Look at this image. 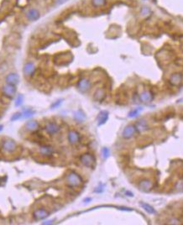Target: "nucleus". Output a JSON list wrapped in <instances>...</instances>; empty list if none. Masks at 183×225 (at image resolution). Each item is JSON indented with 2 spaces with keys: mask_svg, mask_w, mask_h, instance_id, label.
<instances>
[{
  "mask_svg": "<svg viewBox=\"0 0 183 225\" xmlns=\"http://www.w3.org/2000/svg\"><path fill=\"white\" fill-rule=\"evenodd\" d=\"M24 73L26 76H31L35 71V64H33L32 62H28L26 63L24 66Z\"/></svg>",
  "mask_w": 183,
  "mask_h": 225,
  "instance_id": "15",
  "label": "nucleus"
},
{
  "mask_svg": "<svg viewBox=\"0 0 183 225\" xmlns=\"http://www.w3.org/2000/svg\"><path fill=\"white\" fill-rule=\"evenodd\" d=\"M79 139H80V136H79V134L77 131L71 130L68 133V141L72 144L77 143L79 141Z\"/></svg>",
  "mask_w": 183,
  "mask_h": 225,
  "instance_id": "17",
  "label": "nucleus"
},
{
  "mask_svg": "<svg viewBox=\"0 0 183 225\" xmlns=\"http://www.w3.org/2000/svg\"><path fill=\"white\" fill-rule=\"evenodd\" d=\"M105 98V92L103 89H98L96 91L94 94V99L96 101L101 102Z\"/></svg>",
  "mask_w": 183,
  "mask_h": 225,
  "instance_id": "21",
  "label": "nucleus"
},
{
  "mask_svg": "<svg viewBox=\"0 0 183 225\" xmlns=\"http://www.w3.org/2000/svg\"><path fill=\"white\" fill-rule=\"evenodd\" d=\"M140 98L141 101L144 102V103H149V102H151L153 100L154 95L151 91H147L146 90V91H144L141 92Z\"/></svg>",
  "mask_w": 183,
  "mask_h": 225,
  "instance_id": "13",
  "label": "nucleus"
},
{
  "mask_svg": "<svg viewBox=\"0 0 183 225\" xmlns=\"http://www.w3.org/2000/svg\"><path fill=\"white\" fill-rule=\"evenodd\" d=\"M134 126H135L136 131L140 132V133H142V132H144V131L149 129V125H148L147 121L145 119H141V120L138 121Z\"/></svg>",
  "mask_w": 183,
  "mask_h": 225,
  "instance_id": "8",
  "label": "nucleus"
},
{
  "mask_svg": "<svg viewBox=\"0 0 183 225\" xmlns=\"http://www.w3.org/2000/svg\"><path fill=\"white\" fill-rule=\"evenodd\" d=\"M23 117L22 115V113H15L14 114H13V116L11 117V121H16L18 119H20V118Z\"/></svg>",
  "mask_w": 183,
  "mask_h": 225,
  "instance_id": "30",
  "label": "nucleus"
},
{
  "mask_svg": "<svg viewBox=\"0 0 183 225\" xmlns=\"http://www.w3.org/2000/svg\"><path fill=\"white\" fill-rule=\"evenodd\" d=\"M73 117L75 118V120L79 122V123H82V122H84L86 120V114L82 110L76 111L73 114Z\"/></svg>",
  "mask_w": 183,
  "mask_h": 225,
  "instance_id": "19",
  "label": "nucleus"
},
{
  "mask_svg": "<svg viewBox=\"0 0 183 225\" xmlns=\"http://www.w3.org/2000/svg\"><path fill=\"white\" fill-rule=\"evenodd\" d=\"M65 1H66V0H57L56 3H57V4H62V3H65Z\"/></svg>",
  "mask_w": 183,
  "mask_h": 225,
  "instance_id": "33",
  "label": "nucleus"
},
{
  "mask_svg": "<svg viewBox=\"0 0 183 225\" xmlns=\"http://www.w3.org/2000/svg\"><path fill=\"white\" fill-rule=\"evenodd\" d=\"M91 200H92V198H86L85 200H84V202H90V201H91Z\"/></svg>",
  "mask_w": 183,
  "mask_h": 225,
  "instance_id": "35",
  "label": "nucleus"
},
{
  "mask_svg": "<svg viewBox=\"0 0 183 225\" xmlns=\"http://www.w3.org/2000/svg\"><path fill=\"white\" fill-rule=\"evenodd\" d=\"M26 16L30 20L35 21L39 18V12L35 9H31L27 12Z\"/></svg>",
  "mask_w": 183,
  "mask_h": 225,
  "instance_id": "16",
  "label": "nucleus"
},
{
  "mask_svg": "<svg viewBox=\"0 0 183 225\" xmlns=\"http://www.w3.org/2000/svg\"><path fill=\"white\" fill-rule=\"evenodd\" d=\"M142 108H138L136 109H134L133 111H131L129 114V118H134V117H137L139 114L140 113V111H142Z\"/></svg>",
  "mask_w": 183,
  "mask_h": 225,
  "instance_id": "25",
  "label": "nucleus"
},
{
  "mask_svg": "<svg viewBox=\"0 0 183 225\" xmlns=\"http://www.w3.org/2000/svg\"><path fill=\"white\" fill-rule=\"evenodd\" d=\"M62 100L61 99V100H57V101L56 102V103H54L52 105H51V108H58L59 107L60 105L62 104Z\"/></svg>",
  "mask_w": 183,
  "mask_h": 225,
  "instance_id": "31",
  "label": "nucleus"
},
{
  "mask_svg": "<svg viewBox=\"0 0 183 225\" xmlns=\"http://www.w3.org/2000/svg\"><path fill=\"white\" fill-rule=\"evenodd\" d=\"M48 215H49L48 212L44 208L37 209V210H35L34 212V214H33L34 219H35V220H42V219L47 218Z\"/></svg>",
  "mask_w": 183,
  "mask_h": 225,
  "instance_id": "7",
  "label": "nucleus"
},
{
  "mask_svg": "<svg viewBox=\"0 0 183 225\" xmlns=\"http://www.w3.org/2000/svg\"><path fill=\"white\" fill-rule=\"evenodd\" d=\"M150 13H151V10L149 9L148 8H146V7H144L142 9H141V15L143 17H145V16H148L149 14H150Z\"/></svg>",
  "mask_w": 183,
  "mask_h": 225,
  "instance_id": "29",
  "label": "nucleus"
},
{
  "mask_svg": "<svg viewBox=\"0 0 183 225\" xmlns=\"http://www.w3.org/2000/svg\"><path fill=\"white\" fill-rule=\"evenodd\" d=\"M65 182H66V185L70 187H77L82 184V179L77 173L72 171L66 176Z\"/></svg>",
  "mask_w": 183,
  "mask_h": 225,
  "instance_id": "1",
  "label": "nucleus"
},
{
  "mask_svg": "<svg viewBox=\"0 0 183 225\" xmlns=\"http://www.w3.org/2000/svg\"><path fill=\"white\" fill-rule=\"evenodd\" d=\"M108 119V111H102L99 113L98 116V125L101 126L103 124H104Z\"/></svg>",
  "mask_w": 183,
  "mask_h": 225,
  "instance_id": "14",
  "label": "nucleus"
},
{
  "mask_svg": "<svg viewBox=\"0 0 183 225\" xmlns=\"http://www.w3.org/2000/svg\"><path fill=\"white\" fill-rule=\"evenodd\" d=\"M23 102H24V96L23 95H18V97H17L16 100H15V106L16 107H20L21 105L23 104Z\"/></svg>",
  "mask_w": 183,
  "mask_h": 225,
  "instance_id": "27",
  "label": "nucleus"
},
{
  "mask_svg": "<svg viewBox=\"0 0 183 225\" xmlns=\"http://www.w3.org/2000/svg\"><path fill=\"white\" fill-rule=\"evenodd\" d=\"M92 3L95 7H102L105 5L106 0H92Z\"/></svg>",
  "mask_w": 183,
  "mask_h": 225,
  "instance_id": "24",
  "label": "nucleus"
},
{
  "mask_svg": "<svg viewBox=\"0 0 183 225\" xmlns=\"http://www.w3.org/2000/svg\"><path fill=\"white\" fill-rule=\"evenodd\" d=\"M77 87H78V89L80 91L82 92H85L88 91L89 88H90L91 83H90V82H89L88 79L82 78L79 81Z\"/></svg>",
  "mask_w": 183,
  "mask_h": 225,
  "instance_id": "10",
  "label": "nucleus"
},
{
  "mask_svg": "<svg viewBox=\"0 0 183 225\" xmlns=\"http://www.w3.org/2000/svg\"><path fill=\"white\" fill-rule=\"evenodd\" d=\"M140 206L142 207V208L145 210L148 213H150V214H155V210L154 208L152 206H151L150 204H147V203H144V202H140Z\"/></svg>",
  "mask_w": 183,
  "mask_h": 225,
  "instance_id": "22",
  "label": "nucleus"
},
{
  "mask_svg": "<svg viewBox=\"0 0 183 225\" xmlns=\"http://www.w3.org/2000/svg\"><path fill=\"white\" fill-rule=\"evenodd\" d=\"M126 194H127V196L133 197V193H129V192H127V193H126Z\"/></svg>",
  "mask_w": 183,
  "mask_h": 225,
  "instance_id": "34",
  "label": "nucleus"
},
{
  "mask_svg": "<svg viewBox=\"0 0 183 225\" xmlns=\"http://www.w3.org/2000/svg\"><path fill=\"white\" fill-rule=\"evenodd\" d=\"M3 125H0V132H1V131L3 130Z\"/></svg>",
  "mask_w": 183,
  "mask_h": 225,
  "instance_id": "36",
  "label": "nucleus"
},
{
  "mask_svg": "<svg viewBox=\"0 0 183 225\" xmlns=\"http://www.w3.org/2000/svg\"><path fill=\"white\" fill-rule=\"evenodd\" d=\"M25 128H26L27 130L29 131H35L38 129V128H39V124H38V122L35 120H30L27 122L26 124H25Z\"/></svg>",
  "mask_w": 183,
  "mask_h": 225,
  "instance_id": "18",
  "label": "nucleus"
},
{
  "mask_svg": "<svg viewBox=\"0 0 183 225\" xmlns=\"http://www.w3.org/2000/svg\"><path fill=\"white\" fill-rule=\"evenodd\" d=\"M51 223H53V220H48V221L42 223V224H51Z\"/></svg>",
  "mask_w": 183,
  "mask_h": 225,
  "instance_id": "32",
  "label": "nucleus"
},
{
  "mask_svg": "<svg viewBox=\"0 0 183 225\" xmlns=\"http://www.w3.org/2000/svg\"><path fill=\"white\" fill-rule=\"evenodd\" d=\"M102 156L103 157V159H108L109 156H110V150L107 147H104V148H103V150H102Z\"/></svg>",
  "mask_w": 183,
  "mask_h": 225,
  "instance_id": "26",
  "label": "nucleus"
},
{
  "mask_svg": "<svg viewBox=\"0 0 183 225\" xmlns=\"http://www.w3.org/2000/svg\"><path fill=\"white\" fill-rule=\"evenodd\" d=\"M80 160H81V162H82V165L85 166L86 167L92 168L94 166L95 158L91 154H84V155H82L81 158H80Z\"/></svg>",
  "mask_w": 183,
  "mask_h": 225,
  "instance_id": "2",
  "label": "nucleus"
},
{
  "mask_svg": "<svg viewBox=\"0 0 183 225\" xmlns=\"http://www.w3.org/2000/svg\"><path fill=\"white\" fill-rule=\"evenodd\" d=\"M2 148L4 152H7V153H13L15 151L17 148L16 143L13 141H11V140H7V141H4L3 143V145H2Z\"/></svg>",
  "mask_w": 183,
  "mask_h": 225,
  "instance_id": "3",
  "label": "nucleus"
},
{
  "mask_svg": "<svg viewBox=\"0 0 183 225\" xmlns=\"http://www.w3.org/2000/svg\"><path fill=\"white\" fill-rule=\"evenodd\" d=\"M60 126L58 124H55V123H49L46 124V131L50 134H55L58 133L60 130Z\"/></svg>",
  "mask_w": 183,
  "mask_h": 225,
  "instance_id": "12",
  "label": "nucleus"
},
{
  "mask_svg": "<svg viewBox=\"0 0 183 225\" xmlns=\"http://www.w3.org/2000/svg\"><path fill=\"white\" fill-rule=\"evenodd\" d=\"M136 132V129H135V126L134 125H128L126 127L124 128V129L123 130V133H122V136L124 139L126 140H129L134 135Z\"/></svg>",
  "mask_w": 183,
  "mask_h": 225,
  "instance_id": "4",
  "label": "nucleus"
},
{
  "mask_svg": "<svg viewBox=\"0 0 183 225\" xmlns=\"http://www.w3.org/2000/svg\"><path fill=\"white\" fill-rule=\"evenodd\" d=\"M35 114V111H33L31 108H26V109H24L22 113V115H23L24 118H30L32 117L33 115Z\"/></svg>",
  "mask_w": 183,
  "mask_h": 225,
  "instance_id": "23",
  "label": "nucleus"
},
{
  "mask_svg": "<svg viewBox=\"0 0 183 225\" xmlns=\"http://www.w3.org/2000/svg\"><path fill=\"white\" fill-rule=\"evenodd\" d=\"M5 80H6V82L8 84L14 85L15 86L20 82V76L16 74V73H10V74L7 76Z\"/></svg>",
  "mask_w": 183,
  "mask_h": 225,
  "instance_id": "9",
  "label": "nucleus"
},
{
  "mask_svg": "<svg viewBox=\"0 0 183 225\" xmlns=\"http://www.w3.org/2000/svg\"><path fill=\"white\" fill-rule=\"evenodd\" d=\"M39 153L42 154L43 156H51L53 154V149L50 146H41L39 148Z\"/></svg>",
  "mask_w": 183,
  "mask_h": 225,
  "instance_id": "20",
  "label": "nucleus"
},
{
  "mask_svg": "<svg viewBox=\"0 0 183 225\" xmlns=\"http://www.w3.org/2000/svg\"><path fill=\"white\" fill-rule=\"evenodd\" d=\"M3 92L4 95H6L9 98H12L13 95L16 92V88L14 87V85L8 84L7 83L5 86H3Z\"/></svg>",
  "mask_w": 183,
  "mask_h": 225,
  "instance_id": "6",
  "label": "nucleus"
},
{
  "mask_svg": "<svg viewBox=\"0 0 183 225\" xmlns=\"http://www.w3.org/2000/svg\"><path fill=\"white\" fill-rule=\"evenodd\" d=\"M182 80L183 76L181 73L177 72V73L171 74V76L170 77V79H169V82H170V85H172L174 87H178L182 82Z\"/></svg>",
  "mask_w": 183,
  "mask_h": 225,
  "instance_id": "5",
  "label": "nucleus"
},
{
  "mask_svg": "<svg viewBox=\"0 0 183 225\" xmlns=\"http://www.w3.org/2000/svg\"><path fill=\"white\" fill-rule=\"evenodd\" d=\"M139 186H140V190H142L143 192H146L147 193V192H150L151 188L153 187V184H152V182H151L150 180L145 179L141 181L140 184H139Z\"/></svg>",
  "mask_w": 183,
  "mask_h": 225,
  "instance_id": "11",
  "label": "nucleus"
},
{
  "mask_svg": "<svg viewBox=\"0 0 183 225\" xmlns=\"http://www.w3.org/2000/svg\"><path fill=\"white\" fill-rule=\"evenodd\" d=\"M176 189H177V191H178V192L182 193L183 192V179L179 180V181L177 182V184H176Z\"/></svg>",
  "mask_w": 183,
  "mask_h": 225,
  "instance_id": "28",
  "label": "nucleus"
}]
</instances>
